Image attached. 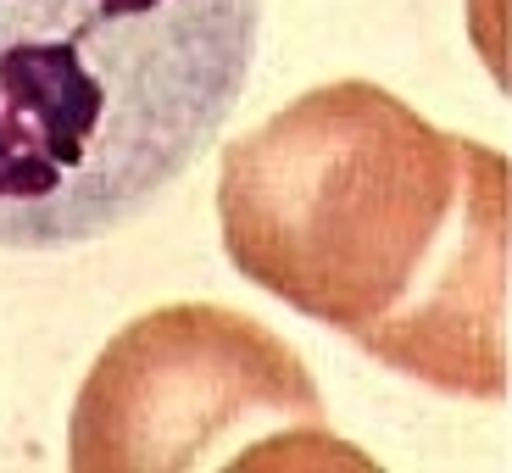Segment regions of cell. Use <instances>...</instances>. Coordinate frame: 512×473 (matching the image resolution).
<instances>
[{"instance_id":"obj_1","label":"cell","mask_w":512,"mask_h":473,"mask_svg":"<svg viewBox=\"0 0 512 473\" xmlns=\"http://www.w3.org/2000/svg\"><path fill=\"white\" fill-rule=\"evenodd\" d=\"M507 156L368 78L223 145V251L301 318L462 401L507 396Z\"/></svg>"},{"instance_id":"obj_2","label":"cell","mask_w":512,"mask_h":473,"mask_svg":"<svg viewBox=\"0 0 512 473\" xmlns=\"http://www.w3.org/2000/svg\"><path fill=\"white\" fill-rule=\"evenodd\" d=\"M262 0H0V251H73L184 179L251 84Z\"/></svg>"},{"instance_id":"obj_3","label":"cell","mask_w":512,"mask_h":473,"mask_svg":"<svg viewBox=\"0 0 512 473\" xmlns=\"http://www.w3.org/2000/svg\"><path fill=\"white\" fill-rule=\"evenodd\" d=\"M78 473L373 468L323 418L307 362L268 323L179 301L123 323L73 401Z\"/></svg>"}]
</instances>
